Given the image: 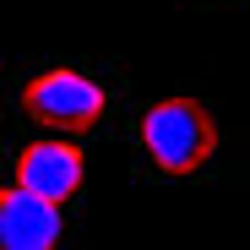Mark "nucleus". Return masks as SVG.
Instances as JSON below:
<instances>
[{
    "mask_svg": "<svg viewBox=\"0 0 250 250\" xmlns=\"http://www.w3.org/2000/svg\"><path fill=\"white\" fill-rule=\"evenodd\" d=\"M136 136H142V152L152 158V169L158 174H196L212 163L218 152V120L207 114L196 98H158L142 125H136Z\"/></svg>",
    "mask_w": 250,
    "mask_h": 250,
    "instance_id": "f257e3e1",
    "label": "nucleus"
},
{
    "mask_svg": "<svg viewBox=\"0 0 250 250\" xmlns=\"http://www.w3.org/2000/svg\"><path fill=\"white\" fill-rule=\"evenodd\" d=\"M60 207L27 196L22 185H0V250H55Z\"/></svg>",
    "mask_w": 250,
    "mask_h": 250,
    "instance_id": "20e7f679",
    "label": "nucleus"
},
{
    "mask_svg": "<svg viewBox=\"0 0 250 250\" xmlns=\"http://www.w3.org/2000/svg\"><path fill=\"white\" fill-rule=\"evenodd\" d=\"M22 109H27L33 125H44V131H55V136H82V131H93V125L109 114V93L93 76L55 65V71H38L22 87Z\"/></svg>",
    "mask_w": 250,
    "mask_h": 250,
    "instance_id": "f03ea898",
    "label": "nucleus"
},
{
    "mask_svg": "<svg viewBox=\"0 0 250 250\" xmlns=\"http://www.w3.org/2000/svg\"><path fill=\"white\" fill-rule=\"evenodd\" d=\"M17 185L49 207H71L87 185V158L76 142H27L17 152Z\"/></svg>",
    "mask_w": 250,
    "mask_h": 250,
    "instance_id": "7ed1b4c3",
    "label": "nucleus"
}]
</instances>
